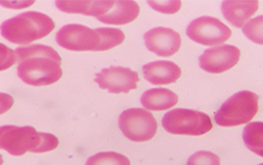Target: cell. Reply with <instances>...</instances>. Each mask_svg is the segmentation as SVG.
Wrapping results in <instances>:
<instances>
[{
  "mask_svg": "<svg viewBox=\"0 0 263 165\" xmlns=\"http://www.w3.org/2000/svg\"><path fill=\"white\" fill-rule=\"evenodd\" d=\"M59 138L50 133L36 132L32 127H0V149L13 156H22L27 152L46 153L59 147Z\"/></svg>",
  "mask_w": 263,
  "mask_h": 165,
  "instance_id": "2",
  "label": "cell"
},
{
  "mask_svg": "<svg viewBox=\"0 0 263 165\" xmlns=\"http://www.w3.org/2000/svg\"><path fill=\"white\" fill-rule=\"evenodd\" d=\"M258 96L249 91L233 95L215 113V122L222 127H236L249 122L258 111Z\"/></svg>",
  "mask_w": 263,
  "mask_h": 165,
  "instance_id": "4",
  "label": "cell"
},
{
  "mask_svg": "<svg viewBox=\"0 0 263 165\" xmlns=\"http://www.w3.org/2000/svg\"><path fill=\"white\" fill-rule=\"evenodd\" d=\"M34 4V2H27V3H23V2H21V3H0V5H5V6H7V7H9L10 9H18V10H20V9H23V8H25V7H28V6H30V5H33Z\"/></svg>",
  "mask_w": 263,
  "mask_h": 165,
  "instance_id": "24",
  "label": "cell"
},
{
  "mask_svg": "<svg viewBox=\"0 0 263 165\" xmlns=\"http://www.w3.org/2000/svg\"><path fill=\"white\" fill-rule=\"evenodd\" d=\"M187 165H221V160L211 152L200 151L189 158Z\"/></svg>",
  "mask_w": 263,
  "mask_h": 165,
  "instance_id": "20",
  "label": "cell"
},
{
  "mask_svg": "<svg viewBox=\"0 0 263 165\" xmlns=\"http://www.w3.org/2000/svg\"><path fill=\"white\" fill-rule=\"evenodd\" d=\"M114 0H61L57 2V8L69 14H82L86 16H104L112 7Z\"/></svg>",
  "mask_w": 263,
  "mask_h": 165,
  "instance_id": "13",
  "label": "cell"
},
{
  "mask_svg": "<svg viewBox=\"0 0 263 165\" xmlns=\"http://www.w3.org/2000/svg\"><path fill=\"white\" fill-rule=\"evenodd\" d=\"M162 127L166 132L176 135L199 136L212 129L210 117L201 111L174 109L162 117Z\"/></svg>",
  "mask_w": 263,
  "mask_h": 165,
  "instance_id": "5",
  "label": "cell"
},
{
  "mask_svg": "<svg viewBox=\"0 0 263 165\" xmlns=\"http://www.w3.org/2000/svg\"><path fill=\"white\" fill-rule=\"evenodd\" d=\"M14 105V99L12 96L0 93V115L9 111Z\"/></svg>",
  "mask_w": 263,
  "mask_h": 165,
  "instance_id": "23",
  "label": "cell"
},
{
  "mask_svg": "<svg viewBox=\"0 0 263 165\" xmlns=\"http://www.w3.org/2000/svg\"><path fill=\"white\" fill-rule=\"evenodd\" d=\"M140 14V7L138 3L133 0H114V5L110 10L97 19L105 24L125 25L133 22Z\"/></svg>",
  "mask_w": 263,
  "mask_h": 165,
  "instance_id": "15",
  "label": "cell"
},
{
  "mask_svg": "<svg viewBox=\"0 0 263 165\" xmlns=\"http://www.w3.org/2000/svg\"><path fill=\"white\" fill-rule=\"evenodd\" d=\"M259 165H263V163H262V164H259Z\"/></svg>",
  "mask_w": 263,
  "mask_h": 165,
  "instance_id": "26",
  "label": "cell"
},
{
  "mask_svg": "<svg viewBox=\"0 0 263 165\" xmlns=\"http://www.w3.org/2000/svg\"><path fill=\"white\" fill-rule=\"evenodd\" d=\"M139 74L129 68L109 67L96 74L95 82L111 94H127L138 88Z\"/></svg>",
  "mask_w": 263,
  "mask_h": 165,
  "instance_id": "9",
  "label": "cell"
},
{
  "mask_svg": "<svg viewBox=\"0 0 263 165\" xmlns=\"http://www.w3.org/2000/svg\"><path fill=\"white\" fill-rule=\"evenodd\" d=\"M54 27V21L49 16L39 12H27L5 21L0 26V31L10 43L26 45L47 36Z\"/></svg>",
  "mask_w": 263,
  "mask_h": 165,
  "instance_id": "3",
  "label": "cell"
},
{
  "mask_svg": "<svg viewBox=\"0 0 263 165\" xmlns=\"http://www.w3.org/2000/svg\"><path fill=\"white\" fill-rule=\"evenodd\" d=\"M145 79L154 86H166L176 82L181 76V69L173 61L158 60L143 67Z\"/></svg>",
  "mask_w": 263,
  "mask_h": 165,
  "instance_id": "12",
  "label": "cell"
},
{
  "mask_svg": "<svg viewBox=\"0 0 263 165\" xmlns=\"http://www.w3.org/2000/svg\"><path fill=\"white\" fill-rule=\"evenodd\" d=\"M3 164H4V158L2 155H0V165H3Z\"/></svg>",
  "mask_w": 263,
  "mask_h": 165,
  "instance_id": "25",
  "label": "cell"
},
{
  "mask_svg": "<svg viewBox=\"0 0 263 165\" xmlns=\"http://www.w3.org/2000/svg\"><path fill=\"white\" fill-rule=\"evenodd\" d=\"M257 0H227L222 4V13L233 26L240 28L257 12Z\"/></svg>",
  "mask_w": 263,
  "mask_h": 165,
  "instance_id": "14",
  "label": "cell"
},
{
  "mask_svg": "<svg viewBox=\"0 0 263 165\" xmlns=\"http://www.w3.org/2000/svg\"><path fill=\"white\" fill-rule=\"evenodd\" d=\"M186 34L195 43L204 46H217L228 40L232 32L221 20L203 16L189 24Z\"/></svg>",
  "mask_w": 263,
  "mask_h": 165,
  "instance_id": "8",
  "label": "cell"
},
{
  "mask_svg": "<svg viewBox=\"0 0 263 165\" xmlns=\"http://www.w3.org/2000/svg\"><path fill=\"white\" fill-rule=\"evenodd\" d=\"M57 43L70 51H99L100 33L81 24H69L62 27L55 35Z\"/></svg>",
  "mask_w": 263,
  "mask_h": 165,
  "instance_id": "7",
  "label": "cell"
},
{
  "mask_svg": "<svg viewBox=\"0 0 263 165\" xmlns=\"http://www.w3.org/2000/svg\"><path fill=\"white\" fill-rule=\"evenodd\" d=\"M16 58L19 64L18 76L28 86H50L58 82L63 75L61 56L49 46L20 47L16 50Z\"/></svg>",
  "mask_w": 263,
  "mask_h": 165,
  "instance_id": "1",
  "label": "cell"
},
{
  "mask_svg": "<svg viewBox=\"0 0 263 165\" xmlns=\"http://www.w3.org/2000/svg\"><path fill=\"white\" fill-rule=\"evenodd\" d=\"M178 102V96L167 89H152L141 97L142 105L152 111H162L174 107Z\"/></svg>",
  "mask_w": 263,
  "mask_h": 165,
  "instance_id": "16",
  "label": "cell"
},
{
  "mask_svg": "<svg viewBox=\"0 0 263 165\" xmlns=\"http://www.w3.org/2000/svg\"><path fill=\"white\" fill-rule=\"evenodd\" d=\"M242 139L250 151L263 157V121L248 123L243 129Z\"/></svg>",
  "mask_w": 263,
  "mask_h": 165,
  "instance_id": "17",
  "label": "cell"
},
{
  "mask_svg": "<svg viewBox=\"0 0 263 165\" xmlns=\"http://www.w3.org/2000/svg\"><path fill=\"white\" fill-rule=\"evenodd\" d=\"M148 5L155 11L162 14H175L181 8L179 0H166V2H148Z\"/></svg>",
  "mask_w": 263,
  "mask_h": 165,
  "instance_id": "21",
  "label": "cell"
},
{
  "mask_svg": "<svg viewBox=\"0 0 263 165\" xmlns=\"http://www.w3.org/2000/svg\"><path fill=\"white\" fill-rule=\"evenodd\" d=\"M119 127L128 139L144 142L152 139L157 132V121L153 114L142 108H130L119 117Z\"/></svg>",
  "mask_w": 263,
  "mask_h": 165,
  "instance_id": "6",
  "label": "cell"
},
{
  "mask_svg": "<svg viewBox=\"0 0 263 165\" xmlns=\"http://www.w3.org/2000/svg\"><path fill=\"white\" fill-rule=\"evenodd\" d=\"M242 31L253 43L263 45V15L249 20L243 25Z\"/></svg>",
  "mask_w": 263,
  "mask_h": 165,
  "instance_id": "19",
  "label": "cell"
},
{
  "mask_svg": "<svg viewBox=\"0 0 263 165\" xmlns=\"http://www.w3.org/2000/svg\"><path fill=\"white\" fill-rule=\"evenodd\" d=\"M16 61V52L5 44L0 43V71L10 69Z\"/></svg>",
  "mask_w": 263,
  "mask_h": 165,
  "instance_id": "22",
  "label": "cell"
},
{
  "mask_svg": "<svg viewBox=\"0 0 263 165\" xmlns=\"http://www.w3.org/2000/svg\"><path fill=\"white\" fill-rule=\"evenodd\" d=\"M85 165H130L129 159L116 152L98 153L86 160Z\"/></svg>",
  "mask_w": 263,
  "mask_h": 165,
  "instance_id": "18",
  "label": "cell"
},
{
  "mask_svg": "<svg viewBox=\"0 0 263 165\" xmlns=\"http://www.w3.org/2000/svg\"><path fill=\"white\" fill-rule=\"evenodd\" d=\"M240 58V50L232 45H221L207 49L199 58L202 70L211 74H221L232 69Z\"/></svg>",
  "mask_w": 263,
  "mask_h": 165,
  "instance_id": "10",
  "label": "cell"
},
{
  "mask_svg": "<svg viewBox=\"0 0 263 165\" xmlns=\"http://www.w3.org/2000/svg\"><path fill=\"white\" fill-rule=\"evenodd\" d=\"M144 39L149 51L158 56H172L177 53L181 47L180 34L166 27H156L147 31Z\"/></svg>",
  "mask_w": 263,
  "mask_h": 165,
  "instance_id": "11",
  "label": "cell"
}]
</instances>
